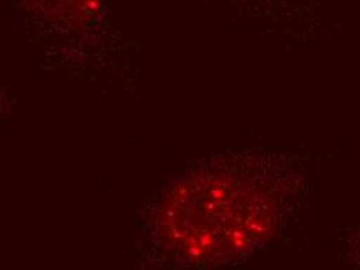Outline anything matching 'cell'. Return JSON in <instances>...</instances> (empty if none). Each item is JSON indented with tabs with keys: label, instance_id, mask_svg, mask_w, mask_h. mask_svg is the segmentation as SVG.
<instances>
[{
	"label": "cell",
	"instance_id": "6da1fadb",
	"mask_svg": "<svg viewBox=\"0 0 360 270\" xmlns=\"http://www.w3.org/2000/svg\"><path fill=\"white\" fill-rule=\"evenodd\" d=\"M337 155L258 139L186 165L141 207L134 270H236L300 247L315 182Z\"/></svg>",
	"mask_w": 360,
	"mask_h": 270
},
{
	"label": "cell",
	"instance_id": "7a4b0ae2",
	"mask_svg": "<svg viewBox=\"0 0 360 270\" xmlns=\"http://www.w3.org/2000/svg\"><path fill=\"white\" fill-rule=\"evenodd\" d=\"M335 252L343 270H360V208L337 227Z\"/></svg>",
	"mask_w": 360,
	"mask_h": 270
}]
</instances>
